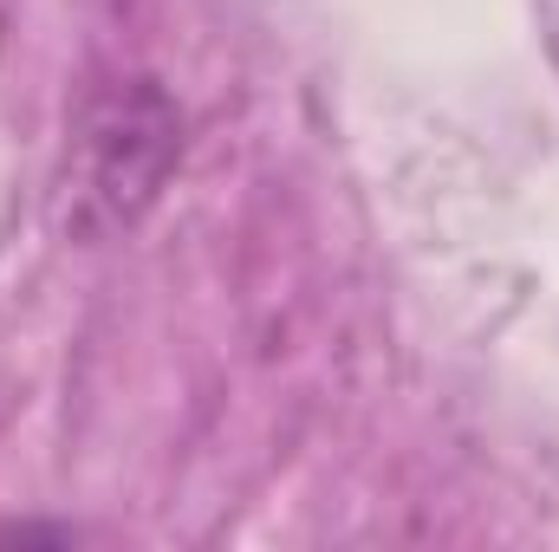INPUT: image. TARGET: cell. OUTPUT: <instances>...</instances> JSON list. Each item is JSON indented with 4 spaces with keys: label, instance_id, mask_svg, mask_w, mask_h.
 <instances>
[{
    "label": "cell",
    "instance_id": "obj_1",
    "mask_svg": "<svg viewBox=\"0 0 559 552\" xmlns=\"http://www.w3.org/2000/svg\"><path fill=\"white\" fill-rule=\"evenodd\" d=\"M176 156H182V118L156 79H118L92 92L72 124V149H66L59 221L85 241L131 228L163 195Z\"/></svg>",
    "mask_w": 559,
    "mask_h": 552
}]
</instances>
